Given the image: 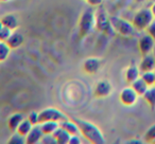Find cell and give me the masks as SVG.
<instances>
[{"instance_id": "cell-3", "label": "cell", "mask_w": 155, "mask_h": 144, "mask_svg": "<svg viewBox=\"0 0 155 144\" xmlns=\"http://www.w3.org/2000/svg\"><path fill=\"white\" fill-rule=\"evenodd\" d=\"M153 20H154V16H153L151 9L143 8L135 13L132 19V24L136 30L144 31Z\"/></svg>"}, {"instance_id": "cell-41", "label": "cell", "mask_w": 155, "mask_h": 144, "mask_svg": "<svg viewBox=\"0 0 155 144\" xmlns=\"http://www.w3.org/2000/svg\"><path fill=\"white\" fill-rule=\"evenodd\" d=\"M154 71H155V70H154Z\"/></svg>"}, {"instance_id": "cell-20", "label": "cell", "mask_w": 155, "mask_h": 144, "mask_svg": "<svg viewBox=\"0 0 155 144\" xmlns=\"http://www.w3.org/2000/svg\"><path fill=\"white\" fill-rule=\"evenodd\" d=\"M142 98L146 103L150 106L151 109H155V85L149 87L148 90L143 93Z\"/></svg>"}, {"instance_id": "cell-11", "label": "cell", "mask_w": 155, "mask_h": 144, "mask_svg": "<svg viewBox=\"0 0 155 144\" xmlns=\"http://www.w3.org/2000/svg\"><path fill=\"white\" fill-rule=\"evenodd\" d=\"M139 70L141 72L147 71H154L155 70V56L151 53L142 55V58L139 64Z\"/></svg>"}, {"instance_id": "cell-37", "label": "cell", "mask_w": 155, "mask_h": 144, "mask_svg": "<svg viewBox=\"0 0 155 144\" xmlns=\"http://www.w3.org/2000/svg\"><path fill=\"white\" fill-rule=\"evenodd\" d=\"M2 27H3V24H2V22H1V20H0V29L2 28Z\"/></svg>"}, {"instance_id": "cell-14", "label": "cell", "mask_w": 155, "mask_h": 144, "mask_svg": "<svg viewBox=\"0 0 155 144\" xmlns=\"http://www.w3.org/2000/svg\"><path fill=\"white\" fill-rule=\"evenodd\" d=\"M25 38L24 35L19 32H16V31H13L11 34V36L9 37V39L7 40V43L11 49H17L20 46L24 43Z\"/></svg>"}, {"instance_id": "cell-4", "label": "cell", "mask_w": 155, "mask_h": 144, "mask_svg": "<svg viewBox=\"0 0 155 144\" xmlns=\"http://www.w3.org/2000/svg\"><path fill=\"white\" fill-rule=\"evenodd\" d=\"M110 24H112L114 31L119 34L122 37H131L132 35H134L136 29L134 28L133 24L127 20L123 19L120 17H116V16H113L110 18Z\"/></svg>"}, {"instance_id": "cell-27", "label": "cell", "mask_w": 155, "mask_h": 144, "mask_svg": "<svg viewBox=\"0 0 155 144\" xmlns=\"http://www.w3.org/2000/svg\"><path fill=\"white\" fill-rule=\"evenodd\" d=\"M12 32H13V31H12L11 29L7 28V27H2V28L0 29V41L7 43L9 37L11 36Z\"/></svg>"}, {"instance_id": "cell-32", "label": "cell", "mask_w": 155, "mask_h": 144, "mask_svg": "<svg viewBox=\"0 0 155 144\" xmlns=\"http://www.w3.org/2000/svg\"><path fill=\"white\" fill-rule=\"evenodd\" d=\"M86 2L91 7H99L100 5H102L103 0H86Z\"/></svg>"}, {"instance_id": "cell-19", "label": "cell", "mask_w": 155, "mask_h": 144, "mask_svg": "<svg viewBox=\"0 0 155 144\" xmlns=\"http://www.w3.org/2000/svg\"><path fill=\"white\" fill-rule=\"evenodd\" d=\"M131 87L136 91V93H137L138 95H141V97L143 95V93L146 92V91L148 90V88H149L148 84H147V83L142 80L141 76H139L137 80L134 81V82L131 84Z\"/></svg>"}, {"instance_id": "cell-36", "label": "cell", "mask_w": 155, "mask_h": 144, "mask_svg": "<svg viewBox=\"0 0 155 144\" xmlns=\"http://www.w3.org/2000/svg\"><path fill=\"white\" fill-rule=\"evenodd\" d=\"M137 2H143V1H146V0H136Z\"/></svg>"}, {"instance_id": "cell-9", "label": "cell", "mask_w": 155, "mask_h": 144, "mask_svg": "<svg viewBox=\"0 0 155 144\" xmlns=\"http://www.w3.org/2000/svg\"><path fill=\"white\" fill-rule=\"evenodd\" d=\"M102 66L101 59L97 57H88L83 62L82 69L84 71V73L88 74V75H95L98 73V71L100 70Z\"/></svg>"}, {"instance_id": "cell-13", "label": "cell", "mask_w": 155, "mask_h": 144, "mask_svg": "<svg viewBox=\"0 0 155 144\" xmlns=\"http://www.w3.org/2000/svg\"><path fill=\"white\" fill-rule=\"evenodd\" d=\"M140 76V70H139V67H137L136 65L132 64L130 65L129 67L127 68L125 70V73H124V78H125V82L127 84L131 85L134 81H136L138 78Z\"/></svg>"}, {"instance_id": "cell-15", "label": "cell", "mask_w": 155, "mask_h": 144, "mask_svg": "<svg viewBox=\"0 0 155 144\" xmlns=\"http://www.w3.org/2000/svg\"><path fill=\"white\" fill-rule=\"evenodd\" d=\"M1 22H2L3 27H7V28L11 29L12 31H15L18 28L19 24H18V19L15 15L13 14H7V15H3L2 17L0 18Z\"/></svg>"}, {"instance_id": "cell-40", "label": "cell", "mask_w": 155, "mask_h": 144, "mask_svg": "<svg viewBox=\"0 0 155 144\" xmlns=\"http://www.w3.org/2000/svg\"><path fill=\"white\" fill-rule=\"evenodd\" d=\"M85 1H86V0H85Z\"/></svg>"}, {"instance_id": "cell-2", "label": "cell", "mask_w": 155, "mask_h": 144, "mask_svg": "<svg viewBox=\"0 0 155 144\" xmlns=\"http://www.w3.org/2000/svg\"><path fill=\"white\" fill-rule=\"evenodd\" d=\"M96 27V18L95 13L91 9H87L81 14L79 19V33L78 38L82 40L83 38L87 37Z\"/></svg>"}, {"instance_id": "cell-26", "label": "cell", "mask_w": 155, "mask_h": 144, "mask_svg": "<svg viewBox=\"0 0 155 144\" xmlns=\"http://www.w3.org/2000/svg\"><path fill=\"white\" fill-rule=\"evenodd\" d=\"M8 143H10V144H24V143H26V137L19 135L17 131H15V133H13L12 137L10 138V140H9Z\"/></svg>"}, {"instance_id": "cell-28", "label": "cell", "mask_w": 155, "mask_h": 144, "mask_svg": "<svg viewBox=\"0 0 155 144\" xmlns=\"http://www.w3.org/2000/svg\"><path fill=\"white\" fill-rule=\"evenodd\" d=\"M28 120L30 121L33 126L41 124V122H39V112H36V111L30 112V114H29V117H28Z\"/></svg>"}, {"instance_id": "cell-23", "label": "cell", "mask_w": 155, "mask_h": 144, "mask_svg": "<svg viewBox=\"0 0 155 144\" xmlns=\"http://www.w3.org/2000/svg\"><path fill=\"white\" fill-rule=\"evenodd\" d=\"M11 48L8 46L7 43L0 41V62L7 60V58L9 57L10 52H11Z\"/></svg>"}, {"instance_id": "cell-39", "label": "cell", "mask_w": 155, "mask_h": 144, "mask_svg": "<svg viewBox=\"0 0 155 144\" xmlns=\"http://www.w3.org/2000/svg\"><path fill=\"white\" fill-rule=\"evenodd\" d=\"M153 143H154V144H155V140H154V142H153Z\"/></svg>"}, {"instance_id": "cell-33", "label": "cell", "mask_w": 155, "mask_h": 144, "mask_svg": "<svg viewBox=\"0 0 155 144\" xmlns=\"http://www.w3.org/2000/svg\"><path fill=\"white\" fill-rule=\"evenodd\" d=\"M151 11H152V14H153V16H154V18H155V2H153L152 3V5H151Z\"/></svg>"}, {"instance_id": "cell-18", "label": "cell", "mask_w": 155, "mask_h": 144, "mask_svg": "<svg viewBox=\"0 0 155 144\" xmlns=\"http://www.w3.org/2000/svg\"><path fill=\"white\" fill-rule=\"evenodd\" d=\"M52 135L54 136L58 144H68L69 139H70V135L61 126H58V129Z\"/></svg>"}, {"instance_id": "cell-6", "label": "cell", "mask_w": 155, "mask_h": 144, "mask_svg": "<svg viewBox=\"0 0 155 144\" xmlns=\"http://www.w3.org/2000/svg\"><path fill=\"white\" fill-rule=\"evenodd\" d=\"M67 116L60 109H56L54 107H48L43 109L39 112V122H47V121H55V122H61V121L67 120Z\"/></svg>"}, {"instance_id": "cell-5", "label": "cell", "mask_w": 155, "mask_h": 144, "mask_svg": "<svg viewBox=\"0 0 155 144\" xmlns=\"http://www.w3.org/2000/svg\"><path fill=\"white\" fill-rule=\"evenodd\" d=\"M95 18H96V28L100 32L105 33L107 35H110L113 32H115L112 24H110V18L107 17L104 10L102 9L98 10L97 13H95Z\"/></svg>"}, {"instance_id": "cell-30", "label": "cell", "mask_w": 155, "mask_h": 144, "mask_svg": "<svg viewBox=\"0 0 155 144\" xmlns=\"http://www.w3.org/2000/svg\"><path fill=\"white\" fill-rule=\"evenodd\" d=\"M146 31H147V34H149L155 40V18H154V20L149 24V27L146 29Z\"/></svg>"}, {"instance_id": "cell-38", "label": "cell", "mask_w": 155, "mask_h": 144, "mask_svg": "<svg viewBox=\"0 0 155 144\" xmlns=\"http://www.w3.org/2000/svg\"><path fill=\"white\" fill-rule=\"evenodd\" d=\"M150 1H151L152 3H153V2H155V0H150Z\"/></svg>"}, {"instance_id": "cell-8", "label": "cell", "mask_w": 155, "mask_h": 144, "mask_svg": "<svg viewBox=\"0 0 155 144\" xmlns=\"http://www.w3.org/2000/svg\"><path fill=\"white\" fill-rule=\"evenodd\" d=\"M138 97L139 95L136 93V91L131 86L123 88L119 93V100H120L121 104L124 106H127V107L133 106L137 102Z\"/></svg>"}, {"instance_id": "cell-17", "label": "cell", "mask_w": 155, "mask_h": 144, "mask_svg": "<svg viewBox=\"0 0 155 144\" xmlns=\"http://www.w3.org/2000/svg\"><path fill=\"white\" fill-rule=\"evenodd\" d=\"M24 120V116L21 114H13L9 119H8V127L12 133H15L17 127Z\"/></svg>"}, {"instance_id": "cell-24", "label": "cell", "mask_w": 155, "mask_h": 144, "mask_svg": "<svg viewBox=\"0 0 155 144\" xmlns=\"http://www.w3.org/2000/svg\"><path fill=\"white\" fill-rule=\"evenodd\" d=\"M141 78H142V80L148 84L149 87L155 85V71H147V72H142Z\"/></svg>"}, {"instance_id": "cell-21", "label": "cell", "mask_w": 155, "mask_h": 144, "mask_svg": "<svg viewBox=\"0 0 155 144\" xmlns=\"http://www.w3.org/2000/svg\"><path fill=\"white\" fill-rule=\"evenodd\" d=\"M60 126L58 122L55 121H47V122L41 123V129L44 135H52Z\"/></svg>"}, {"instance_id": "cell-25", "label": "cell", "mask_w": 155, "mask_h": 144, "mask_svg": "<svg viewBox=\"0 0 155 144\" xmlns=\"http://www.w3.org/2000/svg\"><path fill=\"white\" fill-rule=\"evenodd\" d=\"M143 140L147 143H153L155 140V124H153L152 126H150L147 129L146 133L143 136Z\"/></svg>"}, {"instance_id": "cell-29", "label": "cell", "mask_w": 155, "mask_h": 144, "mask_svg": "<svg viewBox=\"0 0 155 144\" xmlns=\"http://www.w3.org/2000/svg\"><path fill=\"white\" fill-rule=\"evenodd\" d=\"M41 143L43 144H58L55 138L53 135H44L41 140Z\"/></svg>"}, {"instance_id": "cell-16", "label": "cell", "mask_w": 155, "mask_h": 144, "mask_svg": "<svg viewBox=\"0 0 155 144\" xmlns=\"http://www.w3.org/2000/svg\"><path fill=\"white\" fill-rule=\"evenodd\" d=\"M58 124H60V126L62 127V128H64L70 136L78 135V133H80L78 125L75 124L72 120H69V119H67V120H64V121H61V122H58Z\"/></svg>"}, {"instance_id": "cell-7", "label": "cell", "mask_w": 155, "mask_h": 144, "mask_svg": "<svg viewBox=\"0 0 155 144\" xmlns=\"http://www.w3.org/2000/svg\"><path fill=\"white\" fill-rule=\"evenodd\" d=\"M113 92V86L107 80H101L96 84L94 88V98L96 99H105Z\"/></svg>"}, {"instance_id": "cell-31", "label": "cell", "mask_w": 155, "mask_h": 144, "mask_svg": "<svg viewBox=\"0 0 155 144\" xmlns=\"http://www.w3.org/2000/svg\"><path fill=\"white\" fill-rule=\"evenodd\" d=\"M82 141H81V138L78 135H73L70 136V139H69L68 144H81Z\"/></svg>"}, {"instance_id": "cell-42", "label": "cell", "mask_w": 155, "mask_h": 144, "mask_svg": "<svg viewBox=\"0 0 155 144\" xmlns=\"http://www.w3.org/2000/svg\"><path fill=\"white\" fill-rule=\"evenodd\" d=\"M154 56H155V55H154Z\"/></svg>"}, {"instance_id": "cell-10", "label": "cell", "mask_w": 155, "mask_h": 144, "mask_svg": "<svg viewBox=\"0 0 155 144\" xmlns=\"http://www.w3.org/2000/svg\"><path fill=\"white\" fill-rule=\"evenodd\" d=\"M155 46V40L150 36L149 34L143 35L142 37H140V39L138 40L137 47L139 50L141 55H146L152 52V50L154 49Z\"/></svg>"}, {"instance_id": "cell-1", "label": "cell", "mask_w": 155, "mask_h": 144, "mask_svg": "<svg viewBox=\"0 0 155 144\" xmlns=\"http://www.w3.org/2000/svg\"><path fill=\"white\" fill-rule=\"evenodd\" d=\"M72 121L78 125L79 130L82 133V136L91 144H104L105 138L102 133L101 129L95 125L94 123L88 121L82 120V119L73 118Z\"/></svg>"}, {"instance_id": "cell-12", "label": "cell", "mask_w": 155, "mask_h": 144, "mask_svg": "<svg viewBox=\"0 0 155 144\" xmlns=\"http://www.w3.org/2000/svg\"><path fill=\"white\" fill-rule=\"evenodd\" d=\"M44 133L41 129V126L35 125L33 126V128L31 129L30 133L27 135L26 137V143L27 144H36L38 142H41V138H43Z\"/></svg>"}, {"instance_id": "cell-35", "label": "cell", "mask_w": 155, "mask_h": 144, "mask_svg": "<svg viewBox=\"0 0 155 144\" xmlns=\"http://www.w3.org/2000/svg\"><path fill=\"white\" fill-rule=\"evenodd\" d=\"M127 143H141L140 141H130V142H127Z\"/></svg>"}, {"instance_id": "cell-34", "label": "cell", "mask_w": 155, "mask_h": 144, "mask_svg": "<svg viewBox=\"0 0 155 144\" xmlns=\"http://www.w3.org/2000/svg\"><path fill=\"white\" fill-rule=\"evenodd\" d=\"M9 1H11V0H0V2H2V3L9 2Z\"/></svg>"}, {"instance_id": "cell-22", "label": "cell", "mask_w": 155, "mask_h": 144, "mask_svg": "<svg viewBox=\"0 0 155 144\" xmlns=\"http://www.w3.org/2000/svg\"><path fill=\"white\" fill-rule=\"evenodd\" d=\"M33 128V125L31 124L30 121L27 119V120H22V122L19 124V126L17 127V129H16V131H17L19 135L24 136V137H27V135H28L29 133L31 131V129Z\"/></svg>"}]
</instances>
